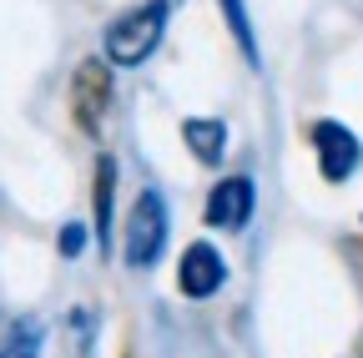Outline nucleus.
Segmentation results:
<instances>
[{
    "label": "nucleus",
    "mask_w": 363,
    "mask_h": 358,
    "mask_svg": "<svg viewBox=\"0 0 363 358\" xmlns=\"http://www.w3.org/2000/svg\"><path fill=\"white\" fill-rule=\"evenodd\" d=\"M167 26H172V0H136L121 16L106 21L101 30V56L111 61V71H136L147 66L162 40H167Z\"/></svg>",
    "instance_id": "nucleus-1"
},
{
    "label": "nucleus",
    "mask_w": 363,
    "mask_h": 358,
    "mask_svg": "<svg viewBox=\"0 0 363 358\" xmlns=\"http://www.w3.org/2000/svg\"><path fill=\"white\" fill-rule=\"evenodd\" d=\"M167 237H172V207L157 187H142L121 228V262L131 273H152L167 252Z\"/></svg>",
    "instance_id": "nucleus-2"
},
{
    "label": "nucleus",
    "mask_w": 363,
    "mask_h": 358,
    "mask_svg": "<svg viewBox=\"0 0 363 358\" xmlns=\"http://www.w3.org/2000/svg\"><path fill=\"white\" fill-rule=\"evenodd\" d=\"M308 142H313L318 177H323L328 187H343V182H353V177H358V167H363V142L353 137L343 121H333V116L313 121V126H308Z\"/></svg>",
    "instance_id": "nucleus-3"
},
{
    "label": "nucleus",
    "mask_w": 363,
    "mask_h": 358,
    "mask_svg": "<svg viewBox=\"0 0 363 358\" xmlns=\"http://www.w3.org/2000/svg\"><path fill=\"white\" fill-rule=\"evenodd\" d=\"M222 288H227V257H222V247L207 242V237L182 247V257H177V293L192 298V303H207Z\"/></svg>",
    "instance_id": "nucleus-4"
},
{
    "label": "nucleus",
    "mask_w": 363,
    "mask_h": 358,
    "mask_svg": "<svg viewBox=\"0 0 363 358\" xmlns=\"http://www.w3.org/2000/svg\"><path fill=\"white\" fill-rule=\"evenodd\" d=\"M257 212V182L247 172H233V177H217V187L207 192V207H202V222L217 233H242Z\"/></svg>",
    "instance_id": "nucleus-5"
},
{
    "label": "nucleus",
    "mask_w": 363,
    "mask_h": 358,
    "mask_svg": "<svg viewBox=\"0 0 363 358\" xmlns=\"http://www.w3.org/2000/svg\"><path fill=\"white\" fill-rule=\"evenodd\" d=\"M71 111H76V126L96 137L106 111H111V61L106 56H91L76 66L71 76Z\"/></svg>",
    "instance_id": "nucleus-6"
},
{
    "label": "nucleus",
    "mask_w": 363,
    "mask_h": 358,
    "mask_svg": "<svg viewBox=\"0 0 363 358\" xmlns=\"http://www.w3.org/2000/svg\"><path fill=\"white\" fill-rule=\"evenodd\" d=\"M91 233H96L101 252H111V233H116V162L106 152L96 157V182H91Z\"/></svg>",
    "instance_id": "nucleus-7"
},
{
    "label": "nucleus",
    "mask_w": 363,
    "mask_h": 358,
    "mask_svg": "<svg viewBox=\"0 0 363 358\" xmlns=\"http://www.w3.org/2000/svg\"><path fill=\"white\" fill-rule=\"evenodd\" d=\"M182 142L202 167H217L227 157V121L222 116H187L182 121Z\"/></svg>",
    "instance_id": "nucleus-8"
},
{
    "label": "nucleus",
    "mask_w": 363,
    "mask_h": 358,
    "mask_svg": "<svg viewBox=\"0 0 363 358\" xmlns=\"http://www.w3.org/2000/svg\"><path fill=\"white\" fill-rule=\"evenodd\" d=\"M45 353V323L40 318H16L6 328V338H0V358H40Z\"/></svg>",
    "instance_id": "nucleus-9"
},
{
    "label": "nucleus",
    "mask_w": 363,
    "mask_h": 358,
    "mask_svg": "<svg viewBox=\"0 0 363 358\" xmlns=\"http://www.w3.org/2000/svg\"><path fill=\"white\" fill-rule=\"evenodd\" d=\"M222 6V21H227V30H233V40L242 46V56L257 66V35H252V16H247V0H217Z\"/></svg>",
    "instance_id": "nucleus-10"
},
{
    "label": "nucleus",
    "mask_w": 363,
    "mask_h": 358,
    "mask_svg": "<svg viewBox=\"0 0 363 358\" xmlns=\"http://www.w3.org/2000/svg\"><path fill=\"white\" fill-rule=\"evenodd\" d=\"M91 242H96V233H91V228H86V222H81V217H71V222H66V228L56 233V252H61L66 262H76V257H81V252H86Z\"/></svg>",
    "instance_id": "nucleus-11"
}]
</instances>
